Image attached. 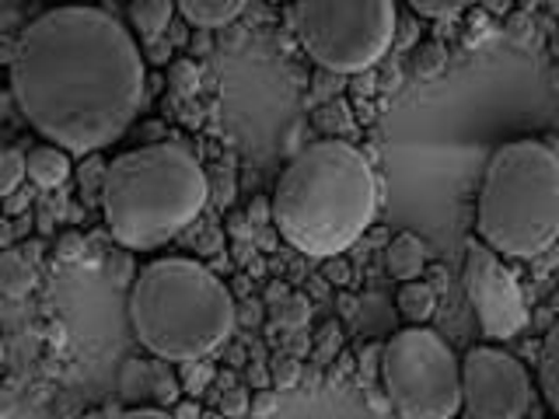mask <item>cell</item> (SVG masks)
Here are the masks:
<instances>
[{
    "instance_id": "cell-1",
    "label": "cell",
    "mask_w": 559,
    "mask_h": 419,
    "mask_svg": "<svg viewBox=\"0 0 559 419\" xmlns=\"http://www.w3.org/2000/svg\"><path fill=\"white\" fill-rule=\"evenodd\" d=\"M11 95L46 144L81 157L98 154L112 147L144 109V49L109 11L57 4L17 35Z\"/></svg>"
},
{
    "instance_id": "cell-2",
    "label": "cell",
    "mask_w": 559,
    "mask_h": 419,
    "mask_svg": "<svg viewBox=\"0 0 559 419\" xmlns=\"http://www.w3.org/2000/svg\"><path fill=\"white\" fill-rule=\"evenodd\" d=\"M270 214L294 252L308 259L349 252L378 214L371 161L340 136L314 140L280 171Z\"/></svg>"
},
{
    "instance_id": "cell-3",
    "label": "cell",
    "mask_w": 559,
    "mask_h": 419,
    "mask_svg": "<svg viewBox=\"0 0 559 419\" xmlns=\"http://www.w3.org/2000/svg\"><path fill=\"white\" fill-rule=\"evenodd\" d=\"M102 217L127 252H157L200 220L210 179L182 144H147L112 157L98 185Z\"/></svg>"
},
{
    "instance_id": "cell-4",
    "label": "cell",
    "mask_w": 559,
    "mask_h": 419,
    "mask_svg": "<svg viewBox=\"0 0 559 419\" xmlns=\"http://www.w3.org/2000/svg\"><path fill=\"white\" fill-rule=\"evenodd\" d=\"M127 314L136 343L157 360L197 363L235 336L238 308L224 279L200 259H151L133 276Z\"/></svg>"
},
{
    "instance_id": "cell-5",
    "label": "cell",
    "mask_w": 559,
    "mask_h": 419,
    "mask_svg": "<svg viewBox=\"0 0 559 419\" xmlns=\"http://www.w3.org/2000/svg\"><path fill=\"white\" fill-rule=\"evenodd\" d=\"M476 235L503 259H538L559 241V154L542 140L500 144L476 196Z\"/></svg>"
},
{
    "instance_id": "cell-6",
    "label": "cell",
    "mask_w": 559,
    "mask_h": 419,
    "mask_svg": "<svg viewBox=\"0 0 559 419\" xmlns=\"http://www.w3.org/2000/svg\"><path fill=\"white\" fill-rule=\"evenodd\" d=\"M294 35L311 63L332 74H364L395 43V0H294Z\"/></svg>"
},
{
    "instance_id": "cell-7",
    "label": "cell",
    "mask_w": 559,
    "mask_h": 419,
    "mask_svg": "<svg viewBox=\"0 0 559 419\" xmlns=\"http://www.w3.org/2000/svg\"><path fill=\"white\" fill-rule=\"evenodd\" d=\"M389 406L406 419H451L462 412V360L427 325L395 332L381 349Z\"/></svg>"
},
{
    "instance_id": "cell-8",
    "label": "cell",
    "mask_w": 559,
    "mask_h": 419,
    "mask_svg": "<svg viewBox=\"0 0 559 419\" xmlns=\"http://www.w3.org/2000/svg\"><path fill=\"white\" fill-rule=\"evenodd\" d=\"M462 284L486 339L507 343L528 325V308H524V294L514 273L503 266V255L489 249L483 238H472L465 244Z\"/></svg>"
},
{
    "instance_id": "cell-9",
    "label": "cell",
    "mask_w": 559,
    "mask_h": 419,
    "mask_svg": "<svg viewBox=\"0 0 559 419\" xmlns=\"http://www.w3.org/2000/svg\"><path fill=\"white\" fill-rule=\"evenodd\" d=\"M462 409L476 419H521L532 409V374L500 346H472L462 357Z\"/></svg>"
},
{
    "instance_id": "cell-10",
    "label": "cell",
    "mask_w": 559,
    "mask_h": 419,
    "mask_svg": "<svg viewBox=\"0 0 559 419\" xmlns=\"http://www.w3.org/2000/svg\"><path fill=\"white\" fill-rule=\"evenodd\" d=\"M70 171H74V161H70V151L60 144H39L28 151V179L39 189H60Z\"/></svg>"
},
{
    "instance_id": "cell-11",
    "label": "cell",
    "mask_w": 559,
    "mask_h": 419,
    "mask_svg": "<svg viewBox=\"0 0 559 419\" xmlns=\"http://www.w3.org/2000/svg\"><path fill=\"white\" fill-rule=\"evenodd\" d=\"M252 0H175V8L197 28H224L238 22Z\"/></svg>"
},
{
    "instance_id": "cell-12",
    "label": "cell",
    "mask_w": 559,
    "mask_h": 419,
    "mask_svg": "<svg viewBox=\"0 0 559 419\" xmlns=\"http://www.w3.org/2000/svg\"><path fill=\"white\" fill-rule=\"evenodd\" d=\"M424 266H427V244L409 231L395 235L389 252H384V270H389V276L399 279V284H406V279H416L424 273Z\"/></svg>"
},
{
    "instance_id": "cell-13",
    "label": "cell",
    "mask_w": 559,
    "mask_h": 419,
    "mask_svg": "<svg viewBox=\"0 0 559 419\" xmlns=\"http://www.w3.org/2000/svg\"><path fill=\"white\" fill-rule=\"evenodd\" d=\"M538 392L546 398V406L559 412V322L546 332L538 354Z\"/></svg>"
},
{
    "instance_id": "cell-14",
    "label": "cell",
    "mask_w": 559,
    "mask_h": 419,
    "mask_svg": "<svg viewBox=\"0 0 559 419\" xmlns=\"http://www.w3.org/2000/svg\"><path fill=\"white\" fill-rule=\"evenodd\" d=\"M395 308L409 325H427L437 311V294H433V287L419 284V279H406L395 294Z\"/></svg>"
},
{
    "instance_id": "cell-15",
    "label": "cell",
    "mask_w": 559,
    "mask_h": 419,
    "mask_svg": "<svg viewBox=\"0 0 559 419\" xmlns=\"http://www.w3.org/2000/svg\"><path fill=\"white\" fill-rule=\"evenodd\" d=\"M35 287V259H28L22 249H8L0 259V290L11 301L25 297Z\"/></svg>"
},
{
    "instance_id": "cell-16",
    "label": "cell",
    "mask_w": 559,
    "mask_h": 419,
    "mask_svg": "<svg viewBox=\"0 0 559 419\" xmlns=\"http://www.w3.org/2000/svg\"><path fill=\"white\" fill-rule=\"evenodd\" d=\"M175 11H179L175 0H130V25L144 35V39H157V35L168 28Z\"/></svg>"
},
{
    "instance_id": "cell-17",
    "label": "cell",
    "mask_w": 559,
    "mask_h": 419,
    "mask_svg": "<svg viewBox=\"0 0 559 419\" xmlns=\"http://www.w3.org/2000/svg\"><path fill=\"white\" fill-rule=\"evenodd\" d=\"M119 395L136 406L140 398H154V360H127L119 371Z\"/></svg>"
},
{
    "instance_id": "cell-18",
    "label": "cell",
    "mask_w": 559,
    "mask_h": 419,
    "mask_svg": "<svg viewBox=\"0 0 559 419\" xmlns=\"http://www.w3.org/2000/svg\"><path fill=\"white\" fill-rule=\"evenodd\" d=\"M22 179H28V154H22L17 147H8L4 157H0V196H14Z\"/></svg>"
},
{
    "instance_id": "cell-19",
    "label": "cell",
    "mask_w": 559,
    "mask_h": 419,
    "mask_svg": "<svg viewBox=\"0 0 559 419\" xmlns=\"http://www.w3.org/2000/svg\"><path fill=\"white\" fill-rule=\"evenodd\" d=\"M406 4L419 17H430V22H451V17H459L472 0H406Z\"/></svg>"
},
{
    "instance_id": "cell-20",
    "label": "cell",
    "mask_w": 559,
    "mask_h": 419,
    "mask_svg": "<svg viewBox=\"0 0 559 419\" xmlns=\"http://www.w3.org/2000/svg\"><path fill=\"white\" fill-rule=\"evenodd\" d=\"M168 81H171V92L179 98H192L200 92V70H197V63H189V60H175L171 70H168Z\"/></svg>"
},
{
    "instance_id": "cell-21",
    "label": "cell",
    "mask_w": 559,
    "mask_h": 419,
    "mask_svg": "<svg viewBox=\"0 0 559 419\" xmlns=\"http://www.w3.org/2000/svg\"><path fill=\"white\" fill-rule=\"evenodd\" d=\"M81 252H84V238H81L78 231H63V235L57 238V255H60L63 262H74Z\"/></svg>"
},
{
    "instance_id": "cell-22",
    "label": "cell",
    "mask_w": 559,
    "mask_h": 419,
    "mask_svg": "<svg viewBox=\"0 0 559 419\" xmlns=\"http://www.w3.org/2000/svg\"><path fill=\"white\" fill-rule=\"evenodd\" d=\"M221 412H231V416H241L249 412V398H245L241 388H231L224 398H221Z\"/></svg>"
},
{
    "instance_id": "cell-23",
    "label": "cell",
    "mask_w": 559,
    "mask_h": 419,
    "mask_svg": "<svg viewBox=\"0 0 559 419\" xmlns=\"http://www.w3.org/2000/svg\"><path fill=\"white\" fill-rule=\"evenodd\" d=\"M287 325H305L308 322V304H305V297H290V304H287V311L280 314Z\"/></svg>"
},
{
    "instance_id": "cell-24",
    "label": "cell",
    "mask_w": 559,
    "mask_h": 419,
    "mask_svg": "<svg viewBox=\"0 0 559 419\" xmlns=\"http://www.w3.org/2000/svg\"><path fill=\"white\" fill-rule=\"evenodd\" d=\"M200 412H203L200 402H175L171 406V416H200Z\"/></svg>"
},
{
    "instance_id": "cell-25",
    "label": "cell",
    "mask_w": 559,
    "mask_h": 419,
    "mask_svg": "<svg viewBox=\"0 0 559 419\" xmlns=\"http://www.w3.org/2000/svg\"><path fill=\"white\" fill-rule=\"evenodd\" d=\"M479 4L486 8V11H493V14H507L514 8V0H479Z\"/></svg>"
}]
</instances>
